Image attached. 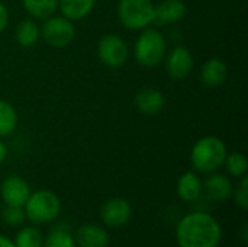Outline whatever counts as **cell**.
Listing matches in <instances>:
<instances>
[{
  "mask_svg": "<svg viewBox=\"0 0 248 247\" xmlns=\"http://www.w3.org/2000/svg\"><path fill=\"white\" fill-rule=\"evenodd\" d=\"M174 236L177 247H218L222 229L212 214L196 210L179 220Z\"/></svg>",
  "mask_w": 248,
  "mask_h": 247,
  "instance_id": "1",
  "label": "cell"
},
{
  "mask_svg": "<svg viewBox=\"0 0 248 247\" xmlns=\"http://www.w3.org/2000/svg\"><path fill=\"white\" fill-rule=\"evenodd\" d=\"M227 154L228 147L222 138L217 135H205L193 144L190 150V163L195 172L199 175H208L224 167Z\"/></svg>",
  "mask_w": 248,
  "mask_h": 247,
  "instance_id": "2",
  "label": "cell"
},
{
  "mask_svg": "<svg viewBox=\"0 0 248 247\" xmlns=\"http://www.w3.org/2000/svg\"><path fill=\"white\" fill-rule=\"evenodd\" d=\"M62 210L60 197L49 189L32 191L23 205L26 220L33 226H48L57 221Z\"/></svg>",
  "mask_w": 248,
  "mask_h": 247,
  "instance_id": "3",
  "label": "cell"
},
{
  "mask_svg": "<svg viewBox=\"0 0 248 247\" xmlns=\"http://www.w3.org/2000/svg\"><path fill=\"white\" fill-rule=\"evenodd\" d=\"M167 39L164 33L153 26L140 31L134 44V58L135 61L145 67L153 68L164 61L167 54Z\"/></svg>",
  "mask_w": 248,
  "mask_h": 247,
  "instance_id": "4",
  "label": "cell"
},
{
  "mask_svg": "<svg viewBox=\"0 0 248 247\" xmlns=\"http://www.w3.org/2000/svg\"><path fill=\"white\" fill-rule=\"evenodd\" d=\"M116 15L121 25L128 31H142L154 25V0H118Z\"/></svg>",
  "mask_w": 248,
  "mask_h": 247,
  "instance_id": "5",
  "label": "cell"
},
{
  "mask_svg": "<svg viewBox=\"0 0 248 247\" xmlns=\"http://www.w3.org/2000/svg\"><path fill=\"white\" fill-rule=\"evenodd\" d=\"M77 29L73 20L62 15H52L42 20L41 38L52 48L61 49L73 44Z\"/></svg>",
  "mask_w": 248,
  "mask_h": 247,
  "instance_id": "6",
  "label": "cell"
},
{
  "mask_svg": "<svg viewBox=\"0 0 248 247\" xmlns=\"http://www.w3.org/2000/svg\"><path fill=\"white\" fill-rule=\"evenodd\" d=\"M97 58L109 68H119L129 58V45L118 33H105L96 47Z\"/></svg>",
  "mask_w": 248,
  "mask_h": 247,
  "instance_id": "7",
  "label": "cell"
},
{
  "mask_svg": "<svg viewBox=\"0 0 248 247\" xmlns=\"http://www.w3.org/2000/svg\"><path fill=\"white\" fill-rule=\"evenodd\" d=\"M163 63L169 77L173 80H183L193 71L195 57L186 47L176 45L167 51Z\"/></svg>",
  "mask_w": 248,
  "mask_h": 247,
  "instance_id": "8",
  "label": "cell"
},
{
  "mask_svg": "<svg viewBox=\"0 0 248 247\" xmlns=\"http://www.w3.org/2000/svg\"><path fill=\"white\" fill-rule=\"evenodd\" d=\"M132 218V205L128 199L115 197L106 199L100 207V220L106 227L119 229Z\"/></svg>",
  "mask_w": 248,
  "mask_h": 247,
  "instance_id": "9",
  "label": "cell"
},
{
  "mask_svg": "<svg viewBox=\"0 0 248 247\" xmlns=\"http://www.w3.org/2000/svg\"><path fill=\"white\" fill-rule=\"evenodd\" d=\"M32 189L26 179L19 175H10L0 183V198L4 205L23 207Z\"/></svg>",
  "mask_w": 248,
  "mask_h": 247,
  "instance_id": "10",
  "label": "cell"
},
{
  "mask_svg": "<svg viewBox=\"0 0 248 247\" xmlns=\"http://www.w3.org/2000/svg\"><path fill=\"white\" fill-rule=\"evenodd\" d=\"M234 185L230 176L212 172L208 173V178L203 181V197L212 202H225L232 197Z\"/></svg>",
  "mask_w": 248,
  "mask_h": 247,
  "instance_id": "11",
  "label": "cell"
},
{
  "mask_svg": "<svg viewBox=\"0 0 248 247\" xmlns=\"http://www.w3.org/2000/svg\"><path fill=\"white\" fill-rule=\"evenodd\" d=\"M166 105L164 93L157 87H142L134 96V106L142 115L151 116L163 111Z\"/></svg>",
  "mask_w": 248,
  "mask_h": 247,
  "instance_id": "12",
  "label": "cell"
},
{
  "mask_svg": "<svg viewBox=\"0 0 248 247\" xmlns=\"http://www.w3.org/2000/svg\"><path fill=\"white\" fill-rule=\"evenodd\" d=\"M176 192L183 202L187 204L198 202L203 197V181L199 176V173L195 170L185 172L177 181Z\"/></svg>",
  "mask_w": 248,
  "mask_h": 247,
  "instance_id": "13",
  "label": "cell"
},
{
  "mask_svg": "<svg viewBox=\"0 0 248 247\" xmlns=\"http://www.w3.org/2000/svg\"><path fill=\"white\" fill-rule=\"evenodd\" d=\"M186 12L187 6L183 0H161L155 4L154 25H174L186 16Z\"/></svg>",
  "mask_w": 248,
  "mask_h": 247,
  "instance_id": "14",
  "label": "cell"
},
{
  "mask_svg": "<svg viewBox=\"0 0 248 247\" xmlns=\"http://www.w3.org/2000/svg\"><path fill=\"white\" fill-rule=\"evenodd\" d=\"M73 234L77 247H108L110 243L108 230L93 223L80 226Z\"/></svg>",
  "mask_w": 248,
  "mask_h": 247,
  "instance_id": "15",
  "label": "cell"
},
{
  "mask_svg": "<svg viewBox=\"0 0 248 247\" xmlns=\"http://www.w3.org/2000/svg\"><path fill=\"white\" fill-rule=\"evenodd\" d=\"M228 79V66L221 58H209L202 64L201 80L206 87H221Z\"/></svg>",
  "mask_w": 248,
  "mask_h": 247,
  "instance_id": "16",
  "label": "cell"
},
{
  "mask_svg": "<svg viewBox=\"0 0 248 247\" xmlns=\"http://www.w3.org/2000/svg\"><path fill=\"white\" fill-rule=\"evenodd\" d=\"M41 39V25L33 17L22 19L15 28V41L23 48L35 47Z\"/></svg>",
  "mask_w": 248,
  "mask_h": 247,
  "instance_id": "17",
  "label": "cell"
},
{
  "mask_svg": "<svg viewBox=\"0 0 248 247\" xmlns=\"http://www.w3.org/2000/svg\"><path fill=\"white\" fill-rule=\"evenodd\" d=\"M97 0H58V10L62 16L68 17L73 22L87 17Z\"/></svg>",
  "mask_w": 248,
  "mask_h": 247,
  "instance_id": "18",
  "label": "cell"
},
{
  "mask_svg": "<svg viewBox=\"0 0 248 247\" xmlns=\"http://www.w3.org/2000/svg\"><path fill=\"white\" fill-rule=\"evenodd\" d=\"M42 247H77L71 227L67 223H58L44 236Z\"/></svg>",
  "mask_w": 248,
  "mask_h": 247,
  "instance_id": "19",
  "label": "cell"
},
{
  "mask_svg": "<svg viewBox=\"0 0 248 247\" xmlns=\"http://www.w3.org/2000/svg\"><path fill=\"white\" fill-rule=\"evenodd\" d=\"M22 6L29 17L44 20L58 10V0H22Z\"/></svg>",
  "mask_w": 248,
  "mask_h": 247,
  "instance_id": "20",
  "label": "cell"
},
{
  "mask_svg": "<svg viewBox=\"0 0 248 247\" xmlns=\"http://www.w3.org/2000/svg\"><path fill=\"white\" fill-rule=\"evenodd\" d=\"M19 125V114L16 108L7 102L0 99V138L10 137Z\"/></svg>",
  "mask_w": 248,
  "mask_h": 247,
  "instance_id": "21",
  "label": "cell"
},
{
  "mask_svg": "<svg viewBox=\"0 0 248 247\" xmlns=\"http://www.w3.org/2000/svg\"><path fill=\"white\" fill-rule=\"evenodd\" d=\"M16 247H42L44 243V233L39 230L38 226H20L16 231L15 237L12 239Z\"/></svg>",
  "mask_w": 248,
  "mask_h": 247,
  "instance_id": "22",
  "label": "cell"
},
{
  "mask_svg": "<svg viewBox=\"0 0 248 247\" xmlns=\"http://www.w3.org/2000/svg\"><path fill=\"white\" fill-rule=\"evenodd\" d=\"M224 166L227 169V173L232 178H243L247 175L248 162L244 153L240 151H232L227 154V159L224 162Z\"/></svg>",
  "mask_w": 248,
  "mask_h": 247,
  "instance_id": "23",
  "label": "cell"
},
{
  "mask_svg": "<svg viewBox=\"0 0 248 247\" xmlns=\"http://www.w3.org/2000/svg\"><path fill=\"white\" fill-rule=\"evenodd\" d=\"M1 221L10 227H20L26 221V215L23 211V207H12L6 205L0 213Z\"/></svg>",
  "mask_w": 248,
  "mask_h": 247,
  "instance_id": "24",
  "label": "cell"
},
{
  "mask_svg": "<svg viewBox=\"0 0 248 247\" xmlns=\"http://www.w3.org/2000/svg\"><path fill=\"white\" fill-rule=\"evenodd\" d=\"M237 207L241 208L243 211H247L248 210V176H243L240 178V182L237 185V188H234L232 191V197Z\"/></svg>",
  "mask_w": 248,
  "mask_h": 247,
  "instance_id": "25",
  "label": "cell"
},
{
  "mask_svg": "<svg viewBox=\"0 0 248 247\" xmlns=\"http://www.w3.org/2000/svg\"><path fill=\"white\" fill-rule=\"evenodd\" d=\"M9 20H10V13H9V9L7 6L0 0V33L7 28L9 25Z\"/></svg>",
  "mask_w": 248,
  "mask_h": 247,
  "instance_id": "26",
  "label": "cell"
},
{
  "mask_svg": "<svg viewBox=\"0 0 248 247\" xmlns=\"http://www.w3.org/2000/svg\"><path fill=\"white\" fill-rule=\"evenodd\" d=\"M7 153H9L7 146H6V144H4V141L0 138V165H3V163H4V160L7 159Z\"/></svg>",
  "mask_w": 248,
  "mask_h": 247,
  "instance_id": "27",
  "label": "cell"
},
{
  "mask_svg": "<svg viewBox=\"0 0 248 247\" xmlns=\"http://www.w3.org/2000/svg\"><path fill=\"white\" fill-rule=\"evenodd\" d=\"M0 247H16L15 246V243H13V240L12 239H9L7 236H4V234H0Z\"/></svg>",
  "mask_w": 248,
  "mask_h": 247,
  "instance_id": "28",
  "label": "cell"
},
{
  "mask_svg": "<svg viewBox=\"0 0 248 247\" xmlns=\"http://www.w3.org/2000/svg\"><path fill=\"white\" fill-rule=\"evenodd\" d=\"M241 240H243L244 243H247V240H248V226L247 224H243V227H241Z\"/></svg>",
  "mask_w": 248,
  "mask_h": 247,
  "instance_id": "29",
  "label": "cell"
}]
</instances>
